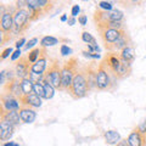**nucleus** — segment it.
<instances>
[{
	"label": "nucleus",
	"mask_w": 146,
	"mask_h": 146,
	"mask_svg": "<svg viewBox=\"0 0 146 146\" xmlns=\"http://www.w3.org/2000/svg\"><path fill=\"white\" fill-rule=\"evenodd\" d=\"M101 61L106 65L110 73H111V76L116 80L124 79V78H127V77L130 76L131 65L130 63H128V62H125L124 60H122L119 54L108 52Z\"/></svg>",
	"instance_id": "obj_1"
},
{
	"label": "nucleus",
	"mask_w": 146,
	"mask_h": 146,
	"mask_svg": "<svg viewBox=\"0 0 146 146\" xmlns=\"http://www.w3.org/2000/svg\"><path fill=\"white\" fill-rule=\"evenodd\" d=\"M89 91L90 90H89L88 78H86V70H85V67H82L78 70L77 74L73 78L71 89L68 90V94L73 99H82L86 96Z\"/></svg>",
	"instance_id": "obj_2"
},
{
	"label": "nucleus",
	"mask_w": 146,
	"mask_h": 146,
	"mask_svg": "<svg viewBox=\"0 0 146 146\" xmlns=\"http://www.w3.org/2000/svg\"><path fill=\"white\" fill-rule=\"evenodd\" d=\"M44 82L50 83L55 89L62 90V66L57 58H49V66L44 73Z\"/></svg>",
	"instance_id": "obj_3"
},
{
	"label": "nucleus",
	"mask_w": 146,
	"mask_h": 146,
	"mask_svg": "<svg viewBox=\"0 0 146 146\" xmlns=\"http://www.w3.org/2000/svg\"><path fill=\"white\" fill-rule=\"evenodd\" d=\"M79 67H78V58L77 57H70L67 61L62 63V90L67 91L71 89L72 82L74 76L77 74Z\"/></svg>",
	"instance_id": "obj_4"
},
{
	"label": "nucleus",
	"mask_w": 146,
	"mask_h": 146,
	"mask_svg": "<svg viewBox=\"0 0 146 146\" xmlns=\"http://www.w3.org/2000/svg\"><path fill=\"white\" fill-rule=\"evenodd\" d=\"M116 79L110 73L106 65L101 61L98 65V73H96V89L98 90H112L115 86Z\"/></svg>",
	"instance_id": "obj_5"
},
{
	"label": "nucleus",
	"mask_w": 146,
	"mask_h": 146,
	"mask_svg": "<svg viewBox=\"0 0 146 146\" xmlns=\"http://www.w3.org/2000/svg\"><path fill=\"white\" fill-rule=\"evenodd\" d=\"M123 17H124L123 12L116 9H113L112 11H104L99 9L94 13V21L96 23V27L110 23V22H122Z\"/></svg>",
	"instance_id": "obj_6"
},
{
	"label": "nucleus",
	"mask_w": 146,
	"mask_h": 146,
	"mask_svg": "<svg viewBox=\"0 0 146 146\" xmlns=\"http://www.w3.org/2000/svg\"><path fill=\"white\" fill-rule=\"evenodd\" d=\"M31 22V16L26 9H16L13 13V35L23 33L28 29Z\"/></svg>",
	"instance_id": "obj_7"
},
{
	"label": "nucleus",
	"mask_w": 146,
	"mask_h": 146,
	"mask_svg": "<svg viewBox=\"0 0 146 146\" xmlns=\"http://www.w3.org/2000/svg\"><path fill=\"white\" fill-rule=\"evenodd\" d=\"M13 13L15 11H5L1 15V20H0L1 42H0V45H4L12 38L11 33H13Z\"/></svg>",
	"instance_id": "obj_8"
},
{
	"label": "nucleus",
	"mask_w": 146,
	"mask_h": 146,
	"mask_svg": "<svg viewBox=\"0 0 146 146\" xmlns=\"http://www.w3.org/2000/svg\"><path fill=\"white\" fill-rule=\"evenodd\" d=\"M125 29H112V28H102V29H98V32L100 33V36H101L102 42H104V45L106 50L108 51L110 48L112 46V44H115L119 36L122 35V33L124 32Z\"/></svg>",
	"instance_id": "obj_9"
},
{
	"label": "nucleus",
	"mask_w": 146,
	"mask_h": 146,
	"mask_svg": "<svg viewBox=\"0 0 146 146\" xmlns=\"http://www.w3.org/2000/svg\"><path fill=\"white\" fill-rule=\"evenodd\" d=\"M31 67H32V63L28 61L27 56H21V58L16 62V65H15L16 77L20 80L25 79V78H28L29 73H31Z\"/></svg>",
	"instance_id": "obj_10"
},
{
	"label": "nucleus",
	"mask_w": 146,
	"mask_h": 146,
	"mask_svg": "<svg viewBox=\"0 0 146 146\" xmlns=\"http://www.w3.org/2000/svg\"><path fill=\"white\" fill-rule=\"evenodd\" d=\"M3 93L10 94L18 100H21L25 96L23 91H22V86H21V80L18 78L13 79L11 82H6V84L3 85Z\"/></svg>",
	"instance_id": "obj_11"
},
{
	"label": "nucleus",
	"mask_w": 146,
	"mask_h": 146,
	"mask_svg": "<svg viewBox=\"0 0 146 146\" xmlns=\"http://www.w3.org/2000/svg\"><path fill=\"white\" fill-rule=\"evenodd\" d=\"M48 66H49L48 65V51H46V49L45 48H43L39 58L36 60L35 63L32 65L31 72L35 73V74H39V76H44V73L46 72V70H48Z\"/></svg>",
	"instance_id": "obj_12"
},
{
	"label": "nucleus",
	"mask_w": 146,
	"mask_h": 146,
	"mask_svg": "<svg viewBox=\"0 0 146 146\" xmlns=\"http://www.w3.org/2000/svg\"><path fill=\"white\" fill-rule=\"evenodd\" d=\"M1 106L6 110V111H18L21 108L20 100L12 96L10 94L3 93L1 94Z\"/></svg>",
	"instance_id": "obj_13"
},
{
	"label": "nucleus",
	"mask_w": 146,
	"mask_h": 146,
	"mask_svg": "<svg viewBox=\"0 0 146 146\" xmlns=\"http://www.w3.org/2000/svg\"><path fill=\"white\" fill-rule=\"evenodd\" d=\"M0 121H5L12 124L13 127H17L22 122L18 111H6L3 106H1V111H0Z\"/></svg>",
	"instance_id": "obj_14"
},
{
	"label": "nucleus",
	"mask_w": 146,
	"mask_h": 146,
	"mask_svg": "<svg viewBox=\"0 0 146 146\" xmlns=\"http://www.w3.org/2000/svg\"><path fill=\"white\" fill-rule=\"evenodd\" d=\"M131 44V39H130V35L128 34V32L124 31L122 33V35L119 36V39L117 40L115 44H112V46L110 48L108 51L110 52H117V51H122L123 49H125L127 46H129Z\"/></svg>",
	"instance_id": "obj_15"
},
{
	"label": "nucleus",
	"mask_w": 146,
	"mask_h": 146,
	"mask_svg": "<svg viewBox=\"0 0 146 146\" xmlns=\"http://www.w3.org/2000/svg\"><path fill=\"white\" fill-rule=\"evenodd\" d=\"M127 141L129 146H146V136H144L136 128L128 135Z\"/></svg>",
	"instance_id": "obj_16"
},
{
	"label": "nucleus",
	"mask_w": 146,
	"mask_h": 146,
	"mask_svg": "<svg viewBox=\"0 0 146 146\" xmlns=\"http://www.w3.org/2000/svg\"><path fill=\"white\" fill-rule=\"evenodd\" d=\"M18 113H20L22 123H28V124H31L36 118V112L34 111V108H32V107L21 106V108L18 110Z\"/></svg>",
	"instance_id": "obj_17"
},
{
	"label": "nucleus",
	"mask_w": 146,
	"mask_h": 146,
	"mask_svg": "<svg viewBox=\"0 0 146 146\" xmlns=\"http://www.w3.org/2000/svg\"><path fill=\"white\" fill-rule=\"evenodd\" d=\"M21 106H27V107H32V108H38L42 106V98H39L38 95H35L34 93L31 95H26L21 100Z\"/></svg>",
	"instance_id": "obj_18"
},
{
	"label": "nucleus",
	"mask_w": 146,
	"mask_h": 146,
	"mask_svg": "<svg viewBox=\"0 0 146 146\" xmlns=\"http://www.w3.org/2000/svg\"><path fill=\"white\" fill-rule=\"evenodd\" d=\"M13 131H15V127L12 124L5 121H0V139H1V141L10 139L13 134Z\"/></svg>",
	"instance_id": "obj_19"
},
{
	"label": "nucleus",
	"mask_w": 146,
	"mask_h": 146,
	"mask_svg": "<svg viewBox=\"0 0 146 146\" xmlns=\"http://www.w3.org/2000/svg\"><path fill=\"white\" fill-rule=\"evenodd\" d=\"M104 138L108 145H117L121 143L122 136L117 130H107L104 133Z\"/></svg>",
	"instance_id": "obj_20"
},
{
	"label": "nucleus",
	"mask_w": 146,
	"mask_h": 146,
	"mask_svg": "<svg viewBox=\"0 0 146 146\" xmlns=\"http://www.w3.org/2000/svg\"><path fill=\"white\" fill-rule=\"evenodd\" d=\"M119 56H121L122 60H124L125 62L131 65L135 60V49H134V46L133 45H129V46H127L125 49H123L121 51V54H119Z\"/></svg>",
	"instance_id": "obj_21"
},
{
	"label": "nucleus",
	"mask_w": 146,
	"mask_h": 146,
	"mask_svg": "<svg viewBox=\"0 0 146 146\" xmlns=\"http://www.w3.org/2000/svg\"><path fill=\"white\" fill-rule=\"evenodd\" d=\"M60 43V40L57 38H55V36H51V35H45L40 40V48H45L46 49L48 46H54V45H56Z\"/></svg>",
	"instance_id": "obj_22"
},
{
	"label": "nucleus",
	"mask_w": 146,
	"mask_h": 146,
	"mask_svg": "<svg viewBox=\"0 0 146 146\" xmlns=\"http://www.w3.org/2000/svg\"><path fill=\"white\" fill-rule=\"evenodd\" d=\"M21 86H22V91H23V95H31L33 94V86L34 83L32 82L29 78H25L21 80Z\"/></svg>",
	"instance_id": "obj_23"
},
{
	"label": "nucleus",
	"mask_w": 146,
	"mask_h": 146,
	"mask_svg": "<svg viewBox=\"0 0 146 146\" xmlns=\"http://www.w3.org/2000/svg\"><path fill=\"white\" fill-rule=\"evenodd\" d=\"M42 50H43V48H34L33 50H31L28 55H27V58H28V61L32 63V65L35 63L36 60L39 58L40 54H42Z\"/></svg>",
	"instance_id": "obj_24"
},
{
	"label": "nucleus",
	"mask_w": 146,
	"mask_h": 146,
	"mask_svg": "<svg viewBox=\"0 0 146 146\" xmlns=\"http://www.w3.org/2000/svg\"><path fill=\"white\" fill-rule=\"evenodd\" d=\"M43 84H44V89H45V98L44 99H46V100L52 99L54 94H55V88L50 83H48V82H43Z\"/></svg>",
	"instance_id": "obj_25"
},
{
	"label": "nucleus",
	"mask_w": 146,
	"mask_h": 146,
	"mask_svg": "<svg viewBox=\"0 0 146 146\" xmlns=\"http://www.w3.org/2000/svg\"><path fill=\"white\" fill-rule=\"evenodd\" d=\"M82 40H83L84 43H86L88 45H96L98 44L96 39H95L89 32H83V33H82Z\"/></svg>",
	"instance_id": "obj_26"
},
{
	"label": "nucleus",
	"mask_w": 146,
	"mask_h": 146,
	"mask_svg": "<svg viewBox=\"0 0 146 146\" xmlns=\"http://www.w3.org/2000/svg\"><path fill=\"white\" fill-rule=\"evenodd\" d=\"M38 4H39V6L42 7L43 13L49 12L54 6V3L52 1H48V0H38Z\"/></svg>",
	"instance_id": "obj_27"
},
{
	"label": "nucleus",
	"mask_w": 146,
	"mask_h": 146,
	"mask_svg": "<svg viewBox=\"0 0 146 146\" xmlns=\"http://www.w3.org/2000/svg\"><path fill=\"white\" fill-rule=\"evenodd\" d=\"M33 93L35 95H38L39 98H45V89H44V84L43 83H35L33 86Z\"/></svg>",
	"instance_id": "obj_28"
},
{
	"label": "nucleus",
	"mask_w": 146,
	"mask_h": 146,
	"mask_svg": "<svg viewBox=\"0 0 146 146\" xmlns=\"http://www.w3.org/2000/svg\"><path fill=\"white\" fill-rule=\"evenodd\" d=\"M99 7L104 11H112L113 10V5H112V3H110V1H100Z\"/></svg>",
	"instance_id": "obj_29"
},
{
	"label": "nucleus",
	"mask_w": 146,
	"mask_h": 146,
	"mask_svg": "<svg viewBox=\"0 0 146 146\" xmlns=\"http://www.w3.org/2000/svg\"><path fill=\"white\" fill-rule=\"evenodd\" d=\"M82 54H83V56H84V57L93 58V60H98V58L101 57V55H100L99 52H90V51H86V50L82 51Z\"/></svg>",
	"instance_id": "obj_30"
},
{
	"label": "nucleus",
	"mask_w": 146,
	"mask_h": 146,
	"mask_svg": "<svg viewBox=\"0 0 146 146\" xmlns=\"http://www.w3.org/2000/svg\"><path fill=\"white\" fill-rule=\"evenodd\" d=\"M60 51H61V55H62V56H67V55H71V54H72V49H71V48H68L67 45L62 44V45H61Z\"/></svg>",
	"instance_id": "obj_31"
},
{
	"label": "nucleus",
	"mask_w": 146,
	"mask_h": 146,
	"mask_svg": "<svg viewBox=\"0 0 146 146\" xmlns=\"http://www.w3.org/2000/svg\"><path fill=\"white\" fill-rule=\"evenodd\" d=\"M136 129H138V130H139L140 133L143 134L144 136H146V118H145V119H144L143 122L140 123V124H139L138 127H136Z\"/></svg>",
	"instance_id": "obj_32"
},
{
	"label": "nucleus",
	"mask_w": 146,
	"mask_h": 146,
	"mask_svg": "<svg viewBox=\"0 0 146 146\" xmlns=\"http://www.w3.org/2000/svg\"><path fill=\"white\" fill-rule=\"evenodd\" d=\"M38 43V38H32L31 40H28V42L26 43V46H25V50H29L31 48H33L34 45Z\"/></svg>",
	"instance_id": "obj_33"
},
{
	"label": "nucleus",
	"mask_w": 146,
	"mask_h": 146,
	"mask_svg": "<svg viewBox=\"0 0 146 146\" xmlns=\"http://www.w3.org/2000/svg\"><path fill=\"white\" fill-rule=\"evenodd\" d=\"M12 52H13L12 48H6V49L3 51V54H1V60H5L6 57H9L10 55H12Z\"/></svg>",
	"instance_id": "obj_34"
},
{
	"label": "nucleus",
	"mask_w": 146,
	"mask_h": 146,
	"mask_svg": "<svg viewBox=\"0 0 146 146\" xmlns=\"http://www.w3.org/2000/svg\"><path fill=\"white\" fill-rule=\"evenodd\" d=\"M7 82V78H6V70H3L1 72H0V83H1L3 85H5Z\"/></svg>",
	"instance_id": "obj_35"
},
{
	"label": "nucleus",
	"mask_w": 146,
	"mask_h": 146,
	"mask_svg": "<svg viewBox=\"0 0 146 146\" xmlns=\"http://www.w3.org/2000/svg\"><path fill=\"white\" fill-rule=\"evenodd\" d=\"M79 11H80L79 5H73L72 6V11H71V16L72 17H77L78 16V13H79Z\"/></svg>",
	"instance_id": "obj_36"
},
{
	"label": "nucleus",
	"mask_w": 146,
	"mask_h": 146,
	"mask_svg": "<svg viewBox=\"0 0 146 146\" xmlns=\"http://www.w3.org/2000/svg\"><path fill=\"white\" fill-rule=\"evenodd\" d=\"M17 58H21V50L20 49L15 50V51L12 52V55H11V61H16Z\"/></svg>",
	"instance_id": "obj_37"
},
{
	"label": "nucleus",
	"mask_w": 146,
	"mask_h": 146,
	"mask_svg": "<svg viewBox=\"0 0 146 146\" xmlns=\"http://www.w3.org/2000/svg\"><path fill=\"white\" fill-rule=\"evenodd\" d=\"M25 43H27L26 42V38H21L20 40H17L16 42V44H15V46H16V49H20V48H22L25 45ZM26 46V45H25Z\"/></svg>",
	"instance_id": "obj_38"
},
{
	"label": "nucleus",
	"mask_w": 146,
	"mask_h": 146,
	"mask_svg": "<svg viewBox=\"0 0 146 146\" xmlns=\"http://www.w3.org/2000/svg\"><path fill=\"white\" fill-rule=\"evenodd\" d=\"M78 22H79L82 26H85V25H86V22H88V18H86L85 15H80V16L78 17Z\"/></svg>",
	"instance_id": "obj_39"
},
{
	"label": "nucleus",
	"mask_w": 146,
	"mask_h": 146,
	"mask_svg": "<svg viewBox=\"0 0 146 146\" xmlns=\"http://www.w3.org/2000/svg\"><path fill=\"white\" fill-rule=\"evenodd\" d=\"M67 23L68 25H70V26H73V25H74L76 23V17H68V21H67Z\"/></svg>",
	"instance_id": "obj_40"
},
{
	"label": "nucleus",
	"mask_w": 146,
	"mask_h": 146,
	"mask_svg": "<svg viewBox=\"0 0 146 146\" xmlns=\"http://www.w3.org/2000/svg\"><path fill=\"white\" fill-rule=\"evenodd\" d=\"M116 146H129V144H128V141H127V140H121V143H119V144H117Z\"/></svg>",
	"instance_id": "obj_41"
},
{
	"label": "nucleus",
	"mask_w": 146,
	"mask_h": 146,
	"mask_svg": "<svg viewBox=\"0 0 146 146\" xmlns=\"http://www.w3.org/2000/svg\"><path fill=\"white\" fill-rule=\"evenodd\" d=\"M3 146H15V143L13 141H7V143L3 144Z\"/></svg>",
	"instance_id": "obj_42"
},
{
	"label": "nucleus",
	"mask_w": 146,
	"mask_h": 146,
	"mask_svg": "<svg viewBox=\"0 0 146 146\" xmlns=\"http://www.w3.org/2000/svg\"><path fill=\"white\" fill-rule=\"evenodd\" d=\"M61 21H62V22H66V21H68L67 16H66V15H62V16H61Z\"/></svg>",
	"instance_id": "obj_43"
},
{
	"label": "nucleus",
	"mask_w": 146,
	"mask_h": 146,
	"mask_svg": "<svg viewBox=\"0 0 146 146\" xmlns=\"http://www.w3.org/2000/svg\"><path fill=\"white\" fill-rule=\"evenodd\" d=\"M15 146H20V145H18V144H15Z\"/></svg>",
	"instance_id": "obj_44"
}]
</instances>
